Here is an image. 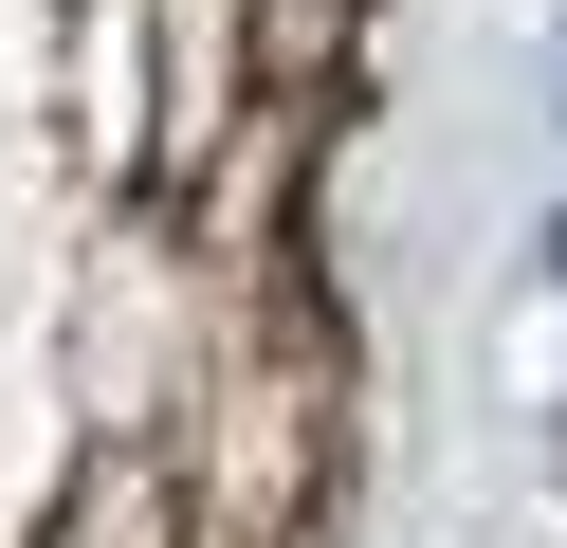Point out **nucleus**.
Segmentation results:
<instances>
[{"instance_id":"f257e3e1","label":"nucleus","mask_w":567,"mask_h":548,"mask_svg":"<svg viewBox=\"0 0 567 548\" xmlns=\"http://www.w3.org/2000/svg\"><path fill=\"white\" fill-rule=\"evenodd\" d=\"M549 92H567V37H549Z\"/></svg>"}]
</instances>
